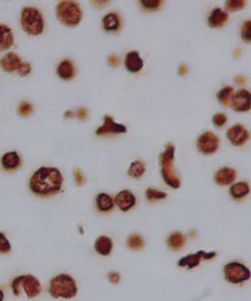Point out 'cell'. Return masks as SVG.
Masks as SVG:
<instances>
[{
  "label": "cell",
  "mask_w": 251,
  "mask_h": 301,
  "mask_svg": "<svg viewBox=\"0 0 251 301\" xmlns=\"http://www.w3.org/2000/svg\"><path fill=\"white\" fill-rule=\"evenodd\" d=\"M14 44V36L10 28L0 24V50H8Z\"/></svg>",
  "instance_id": "22"
},
{
  "label": "cell",
  "mask_w": 251,
  "mask_h": 301,
  "mask_svg": "<svg viewBox=\"0 0 251 301\" xmlns=\"http://www.w3.org/2000/svg\"><path fill=\"white\" fill-rule=\"evenodd\" d=\"M76 116H77V118H78V120L84 121L85 118H87V117H88L87 109H85V108H80V109H78V111H77Z\"/></svg>",
  "instance_id": "39"
},
{
  "label": "cell",
  "mask_w": 251,
  "mask_h": 301,
  "mask_svg": "<svg viewBox=\"0 0 251 301\" xmlns=\"http://www.w3.org/2000/svg\"><path fill=\"white\" fill-rule=\"evenodd\" d=\"M186 244V239L181 232H173L171 233L167 239V245L171 250L173 251H177V250H181Z\"/></svg>",
  "instance_id": "25"
},
{
  "label": "cell",
  "mask_w": 251,
  "mask_h": 301,
  "mask_svg": "<svg viewBox=\"0 0 251 301\" xmlns=\"http://www.w3.org/2000/svg\"><path fill=\"white\" fill-rule=\"evenodd\" d=\"M220 146V138L213 132L206 130L197 138V149L202 155H213Z\"/></svg>",
  "instance_id": "8"
},
{
  "label": "cell",
  "mask_w": 251,
  "mask_h": 301,
  "mask_svg": "<svg viewBox=\"0 0 251 301\" xmlns=\"http://www.w3.org/2000/svg\"><path fill=\"white\" fill-rule=\"evenodd\" d=\"M232 94H234V88H232L231 86H227V87H224L222 89L218 90L216 97H217L218 102L221 103V106L227 107L230 104Z\"/></svg>",
  "instance_id": "27"
},
{
  "label": "cell",
  "mask_w": 251,
  "mask_h": 301,
  "mask_svg": "<svg viewBox=\"0 0 251 301\" xmlns=\"http://www.w3.org/2000/svg\"><path fill=\"white\" fill-rule=\"evenodd\" d=\"M17 72L20 77L29 76L30 72H32V65L28 62H22V64L19 65V68H18Z\"/></svg>",
  "instance_id": "36"
},
{
  "label": "cell",
  "mask_w": 251,
  "mask_h": 301,
  "mask_svg": "<svg viewBox=\"0 0 251 301\" xmlns=\"http://www.w3.org/2000/svg\"><path fill=\"white\" fill-rule=\"evenodd\" d=\"M136 196L128 190H123L116 196L115 198V205L123 212L129 211L136 206Z\"/></svg>",
  "instance_id": "13"
},
{
  "label": "cell",
  "mask_w": 251,
  "mask_h": 301,
  "mask_svg": "<svg viewBox=\"0 0 251 301\" xmlns=\"http://www.w3.org/2000/svg\"><path fill=\"white\" fill-rule=\"evenodd\" d=\"M250 193V186L248 182H238V183H232L230 188V196L234 200H241L246 197Z\"/></svg>",
  "instance_id": "24"
},
{
  "label": "cell",
  "mask_w": 251,
  "mask_h": 301,
  "mask_svg": "<svg viewBox=\"0 0 251 301\" xmlns=\"http://www.w3.org/2000/svg\"><path fill=\"white\" fill-rule=\"evenodd\" d=\"M226 122H227V118H226V116H225L224 113H216L215 116L212 117L213 126H215V127H217V128L224 127L225 123H226Z\"/></svg>",
  "instance_id": "35"
},
{
  "label": "cell",
  "mask_w": 251,
  "mask_h": 301,
  "mask_svg": "<svg viewBox=\"0 0 251 301\" xmlns=\"http://www.w3.org/2000/svg\"><path fill=\"white\" fill-rule=\"evenodd\" d=\"M63 176L55 167H41L29 181L30 191L41 197L55 195L62 190Z\"/></svg>",
  "instance_id": "1"
},
{
  "label": "cell",
  "mask_w": 251,
  "mask_h": 301,
  "mask_svg": "<svg viewBox=\"0 0 251 301\" xmlns=\"http://www.w3.org/2000/svg\"><path fill=\"white\" fill-rule=\"evenodd\" d=\"M245 4L246 3L244 0H229V1H226L225 6H226V10L229 11H238L243 9Z\"/></svg>",
  "instance_id": "31"
},
{
  "label": "cell",
  "mask_w": 251,
  "mask_h": 301,
  "mask_svg": "<svg viewBox=\"0 0 251 301\" xmlns=\"http://www.w3.org/2000/svg\"><path fill=\"white\" fill-rule=\"evenodd\" d=\"M185 72H187V68H186L185 65H182V67H181V68H180V74H181V76H183V74H185Z\"/></svg>",
  "instance_id": "42"
},
{
  "label": "cell",
  "mask_w": 251,
  "mask_h": 301,
  "mask_svg": "<svg viewBox=\"0 0 251 301\" xmlns=\"http://www.w3.org/2000/svg\"><path fill=\"white\" fill-rule=\"evenodd\" d=\"M22 27L29 36H41L44 30V18L41 11L33 6H27L22 10Z\"/></svg>",
  "instance_id": "5"
},
{
  "label": "cell",
  "mask_w": 251,
  "mask_h": 301,
  "mask_svg": "<svg viewBox=\"0 0 251 301\" xmlns=\"http://www.w3.org/2000/svg\"><path fill=\"white\" fill-rule=\"evenodd\" d=\"M96 205L98 211L101 212H109L115 209V198L112 196L107 195V193H99L96 198Z\"/></svg>",
  "instance_id": "23"
},
{
  "label": "cell",
  "mask_w": 251,
  "mask_h": 301,
  "mask_svg": "<svg viewBox=\"0 0 251 301\" xmlns=\"http://www.w3.org/2000/svg\"><path fill=\"white\" fill-rule=\"evenodd\" d=\"M244 77H236V82H238V85H243L244 83Z\"/></svg>",
  "instance_id": "41"
},
{
  "label": "cell",
  "mask_w": 251,
  "mask_h": 301,
  "mask_svg": "<svg viewBox=\"0 0 251 301\" xmlns=\"http://www.w3.org/2000/svg\"><path fill=\"white\" fill-rule=\"evenodd\" d=\"M250 30H251V22L250 20H246V22L243 24V28H241V38H243L246 43H250L251 41Z\"/></svg>",
  "instance_id": "34"
},
{
  "label": "cell",
  "mask_w": 251,
  "mask_h": 301,
  "mask_svg": "<svg viewBox=\"0 0 251 301\" xmlns=\"http://www.w3.org/2000/svg\"><path fill=\"white\" fill-rule=\"evenodd\" d=\"M0 301H4V293L0 290Z\"/></svg>",
  "instance_id": "44"
},
{
  "label": "cell",
  "mask_w": 251,
  "mask_h": 301,
  "mask_svg": "<svg viewBox=\"0 0 251 301\" xmlns=\"http://www.w3.org/2000/svg\"><path fill=\"white\" fill-rule=\"evenodd\" d=\"M20 64H22V59L15 53H8V54H5V57L0 59V67L9 73L18 71Z\"/></svg>",
  "instance_id": "17"
},
{
  "label": "cell",
  "mask_w": 251,
  "mask_h": 301,
  "mask_svg": "<svg viewBox=\"0 0 251 301\" xmlns=\"http://www.w3.org/2000/svg\"><path fill=\"white\" fill-rule=\"evenodd\" d=\"M74 179H76V183L78 186L83 185V182H84V177H83V174L81 173V171L78 169L74 170Z\"/></svg>",
  "instance_id": "37"
},
{
  "label": "cell",
  "mask_w": 251,
  "mask_h": 301,
  "mask_svg": "<svg viewBox=\"0 0 251 301\" xmlns=\"http://www.w3.org/2000/svg\"><path fill=\"white\" fill-rule=\"evenodd\" d=\"M11 250V245L8 237L3 232H0V254H9Z\"/></svg>",
  "instance_id": "32"
},
{
  "label": "cell",
  "mask_w": 251,
  "mask_h": 301,
  "mask_svg": "<svg viewBox=\"0 0 251 301\" xmlns=\"http://www.w3.org/2000/svg\"><path fill=\"white\" fill-rule=\"evenodd\" d=\"M33 106H32L29 102H22V103L19 104V107H18V113L22 117H27L33 112Z\"/></svg>",
  "instance_id": "33"
},
{
  "label": "cell",
  "mask_w": 251,
  "mask_h": 301,
  "mask_svg": "<svg viewBox=\"0 0 251 301\" xmlns=\"http://www.w3.org/2000/svg\"><path fill=\"white\" fill-rule=\"evenodd\" d=\"M126 69L129 72V73H138L141 69L143 68V60L142 58L139 57L138 52H129L128 54L126 55L125 60Z\"/></svg>",
  "instance_id": "16"
},
{
  "label": "cell",
  "mask_w": 251,
  "mask_h": 301,
  "mask_svg": "<svg viewBox=\"0 0 251 301\" xmlns=\"http://www.w3.org/2000/svg\"><path fill=\"white\" fill-rule=\"evenodd\" d=\"M224 274L226 281H229L230 284H235V285L248 281L251 276L249 267H246L244 263L238 262V261L226 263L224 267Z\"/></svg>",
  "instance_id": "7"
},
{
  "label": "cell",
  "mask_w": 251,
  "mask_h": 301,
  "mask_svg": "<svg viewBox=\"0 0 251 301\" xmlns=\"http://www.w3.org/2000/svg\"><path fill=\"white\" fill-rule=\"evenodd\" d=\"M231 107L236 112H249L251 108V95L248 89H240L232 94Z\"/></svg>",
  "instance_id": "9"
},
{
  "label": "cell",
  "mask_w": 251,
  "mask_h": 301,
  "mask_svg": "<svg viewBox=\"0 0 251 301\" xmlns=\"http://www.w3.org/2000/svg\"><path fill=\"white\" fill-rule=\"evenodd\" d=\"M55 13H57L58 20L67 27H77L82 20V10L80 4L71 0L60 1L55 8Z\"/></svg>",
  "instance_id": "4"
},
{
  "label": "cell",
  "mask_w": 251,
  "mask_h": 301,
  "mask_svg": "<svg viewBox=\"0 0 251 301\" xmlns=\"http://www.w3.org/2000/svg\"><path fill=\"white\" fill-rule=\"evenodd\" d=\"M236 171L231 167H222L215 173V182L220 186L232 185L236 181Z\"/></svg>",
  "instance_id": "14"
},
{
  "label": "cell",
  "mask_w": 251,
  "mask_h": 301,
  "mask_svg": "<svg viewBox=\"0 0 251 301\" xmlns=\"http://www.w3.org/2000/svg\"><path fill=\"white\" fill-rule=\"evenodd\" d=\"M167 195L165 192H162V191L160 190H156V188H147V191H146V198H147L148 201H151V202H153V201H160V200H164V198H166Z\"/></svg>",
  "instance_id": "29"
},
{
  "label": "cell",
  "mask_w": 251,
  "mask_h": 301,
  "mask_svg": "<svg viewBox=\"0 0 251 301\" xmlns=\"http://www.w3.org/2000/svg\"><path fill=\"white\" fill-rule=\"evenodd\" d=\"M11 290H13L14 295L17 296L20 295V291L24 290L28 298L33 299L41 294L42 285L39 280L33 275H22L11 281Z\"/></svg>",
  "instance_id": "6"
},
{
  "label": "cell",
  "mask_w": 251,
  "mask_h": 301,
  "mask_svg": "<svg viewBox=\"0 0 251 301\" xmlns=\"http://www.w3.org/2000/svg\"><path fill=\"white\" fill-rule=\"evenodd\" d=\"M226 137L232 146H243L249 139V130L243 125H235L227 129Z\"/></svg>",
  "instance_id": "11"
},
{
  "label": "cell",
  "mask_w": 251,
  "mask_h": 301,
  "mask_svg": "<svg viewBox=\"0 0 251 301\" xmlns=\"http://www.w3.org/2000/svg\"><path fill=\"white\" fill-rule=\"evenodd\" d=\"M141 6L146 10H156L162 5L161 0H141Z\"/></svg>",
  "instance_id": "30"
},
{
  "label": "cell",
  "mask_w": 251,
  "mask_h": 301,
  "mask_svg": "<svg viewBox=\"0 0 251 301\" xmlns=\"http://www.w3.org/2000/svg\"><path fill=\"white\" fill-rule=\"evenodd\" d=\"M113 242L111 237L108 236H99L94 242V250L96 253L101 256H109L112 253Z\"/></svg>",
  "instance_id": "21"
},
{
  "label": "cell",
  "mask_w": 251,
  "mask_h": 301,
  "mask_svg": "<svg viewBox=\"0 0 251 301\" xmlns=\"http://www.w3.org/2000/svg\"><path fill=\"white\" fill-rule=\"evenodd\" d=\"M20 165H22V160H20V156L15 151L6 152L1 157V166L6 171H14V170L19 169Z\"/></svg>",
  "instance_id": "18"
},
{
  "label": "cell",
  "mask_w": 251,
  "mask_h": 301,
  "mask_svg": "<svg viewBox=\"0 0 251 301\" xmlns=\"http://www.w3.org/2000/svg\"><path fill=\"white\" fill-rule=\"evenodd\" d=\"M175 162V146L172 143L166 144V149L160 156V167H161V176L164 181L171 188H180L181 179L173 167Z\"/></svg>",
  "instance_id": "2"
},
{
  "label": "cell",
  "mask_w": 251,
  "mask_h": 301,
  "mask_svg": "<svg viewBox=\"0 0 251 301\" xmlns=\"http://www.w3.org/2000/svg\"><path fill=\"white\" fill-rule=\"evenodd\" d=\"M127 245H128L129 249L132 250H141L143 246H145V240L141 235L138 233H133L131 236L128 237L127 240Z\"/></svg>",
  "instance_id": "28"
},
{
  "label": "cell",
  "mask_w": 251,
  "mask_h": 301,
  "mask_svg": "<svg viewBox=\"0 0 251 301\" xmlns=\"http://www.w3.org/2000/svg\"><path fill=\"white\" fill-rule=\"evenodd\" d=\"M74 114H73V112L72 111H69V112H67L66 114H64V117H66V118H69V117H73Z\"/></svg>",
  "instance_id": "43"
},
{
  "label": "cell",
  "mask_w": 251,
  "mask_h": 301,
  "mask_svg": "<svg viewBox=\"0 0 251 301\" xmlns=\"http://www.w3.org/2000/svg\"><path fill=\"white\" fill-rule=\"evenodd\" d=\"M217 255L216 253H206V251H199V253L196 254H191V255H187L185 256V258H180V261H178V266L180 267H187V269H194V267H196V266L200 265V262H201V260L204 258V260L209 261L211 260V258H213L215 256Z\"/></svg>",
  "instance_id": "10"
},
{
  "label": "cell",
  "mask_w": 251,
  "mask_h": 301,
  "mask_svg": "<svg viewBox=\"0 0 251 301\" xmlns=\"http://www.w3.org/2000/svg\"><path fill=\"white\" fill-rule=\"evenodd\" d=\"M103 29L108 33L118 32L121 28V18L117 13H109L103 16L102 19Z\"/></svg>",
  "instance_id": "20"
},
{
  "label": "cell",
  "mask_w": 251,
  "mask_h": 301,
  "mask_svg": "<svg viewBox=\"0 0 251 301\" xmlns=\"http://www.w3.org/2000/svg\"><path fill=\"white\" fill-rule=\"evenodd\" d=\"M104 123L96 130L97 136H103V134H121V133L127 132V127L120 123H116L111 116L103 117Z\"/></svg>",
  "instance_id": "12"
},
{
  "label": "cell",
  "mask_w": 251,
  "mask_h": 301,
  "mask_svg": "<svg viewBox=\"0 0 251 301\" xmlns=\"http://www.w3.org/2000/svg\"><path fill=\"white\" fill-rule=\"evenodd\" d=\"M229 19V14L221 8H215L210 13L208 18V24L210 28H221L224 27Z\"/></svg>",
  "instance_id": "15"
},
{
  "label": "cell",
  "mask_w": 251,
  "mask_h": 301,
  "mask_svg": "<svg viewBox=\"0 0 251 301\" xmlns=\"http://www.w3.org/2000/svg\"><path fill=\"white\" fill-rule=\"evenodd\" d=\"M108 63L109 65L116 67V65H118V63H120V59H118V57H116V55H111V57L108 58Z\"/></svg>",
  "instance_id": "40"
},
{
  "label": "cell",
  "mask_w": 251,
  "mask_h": 301,
  "mask_svg": "<svg viewBox=\"0 0 251 301\" xmlns=\"http://www.w3.org/2000/svg\"><path fill=\"white\" fill-rule=\"evenodd\" d=\"M48 291L54 299H73L78 293V288L73 277L66 274H60L50 280Z\"/></svg>",
  "instance_id": "3"
},
{
  "label": "cell",
  "mask_w": 251,
  "mask_h": 301,
  "mask_svg": "<svg viewBox=\"0 0 251 301\" xmlns=\"http://www.w3.org/2000/svg\"><path fill=\"white\" fill-rule=\"evenodd\" d=\"M57 74L60 79L63 81H71L76 76V68L72 60L64 59L59 63L57 68Z\"/></svg>",
  "instance_id": "19"
},
{
  "label": "cell",
  "mask_w": 251,
  "mask_h": 301,
  "mask_svg": "<svg viewBox=\"0 0 251 301\" xmlns=\"http://www.w3.org/2000/svg\"><path fill=\"white\" fill-rule=\"evenodd\" d=\"M146 172V165L142 161H134L128 169V176L132 178H141Z\"/></svg>",
  "instance_id": "26"
},
{
  "label": "cell",
  "mask_w": 251,
  "mask_h": 301,
  "mask_svg": "<svg viewBox=\"0 0 251 301\" xmlns=\"http://www.w3.org/2000/svg\"><path fill=\"white\" fill-rule=\"evenodd\" d=\"M120 279H121V276L118 272L112 271L108 274V280L112 282V284H118V282H120Z\"/></svg>",
  "instance_id": "38"
}]
</instances>
